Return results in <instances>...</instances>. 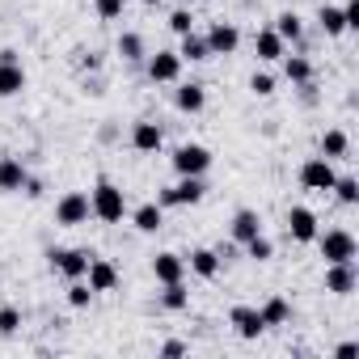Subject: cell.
I'll return each mask as SVG.
<instances>
[{
  "mask_svg": "<svg viewBox=\"0 0 359 359\" xmlns=\"http://www.w3.org/2000/svg\"><path fill=\"white\" fill-rule=\"evenodd\" d=\"M89 212H93L102 224H118V220L127 216V195H123L114 182H106V177H102V182L89 191Z\"/></svg>",
  "mask_w": 359,
  "mask_h": 359,
  "instance_id": "1",
  "label": "cell"
},
{
  "mask_svg": "<svg viewBox=\"0 0 359 359\" xmlns=\"http://www.w3.org/2000/svg\"><path fill=\"white\" fill-rule=\"evenodd\" d=\"M173 169L182 173V177H203L212 169V148L203 144H182V148H173Z\"/></svg>",
  "mask_w": 359,
  "mask_h": 359,
  "instance_id": "2",
  "label": "cell"
},
{
  "mask_svg": "<svg viewBox=\"0 0 359 359\" xmlns=\"http://www.w3.org/2000/svg\"><path fill=\"white\" fill-rule=\"evenodd\" d=\"M89 195L85 191H68L60 203H55V224H64V229H81V224H89Z\"/></svg>",
  "mask_w": 359,
  "mask_h": 359,
  "instance_id": "3",
  "label": "cell"
},
{
  "mask_svg": "<svg viewBox=\"0 0 359 359\" xmlns=\"http://www.w3.org/2000/svg\"><path fill=\"white\" fill-rule=\"evenodd\" d=\"M317 245H321V258H325V266H330V262H355V237H351L346 229L317 233Z\"/></svg>",
  "mask_w": 359,
  "mask_h": 359,
  "instance_id": "4",
  "label": "cell"
},
{
  "mask_svg": "<svg viewBox=\"0 0 359 359\" xmlns=\"http://www.w3.org/2000/svg\"><path fill=\"white\" fill-rule=\"evenodd\" d=\"M203 195H208L203 177H182V182H177V187L161 191V195H156V203H161V208H195V203H199Z\"/></svg>",
  "mask_w": 359,
  "mask_h": 359,
  "instance_id": "5",
  "label": "cell"
},
{
  "mask_svg": "<svg viewBox=\"0 0 359 359\" xmlns=\"http://www.w3.org/2000/svg\"><path fill=\"white\" fill-rule=\"evenodd\" d=\"M334 161L330 156H309L304 165H300V187L304 191H330L334 187Z\"/></svg>",
  "mask_w": 359,
  "mask_h": 359,
  "instance_id": "6",
  "label": "cell"
},
{
  "mask_svg": "<svg viewBox=\"0 0 359 359\" xmlns=\"http://www.w3.org/2000/svg\"><path fill=\"white\" fill-rule=\"evenodd\" d=\"M177 76H182V55H177V51H156V55H148V81H152V85H173Z\"/></svg>",
  "mask_w": 359,
  "mask_h": 359,
  "instance_id": "7",
  "label": "cell"
},
{
  "mask_svg": "<svg viewBox=\"0 0 359 359\" xmlns=\"http://www.w3.org/2000/svg\"><path fill=\"white\" fill-rule=\"evenodd\" d=\"M47 258H51V266H55L64 279H85V271H89V258H93V254H85V250H51Z\"/></svg>",
  "mask_w": 359,
  "mask_h": 359,
  "instance_id": "8",
  "label": "cell"
},
{
  "mask_svg": "<svg viewBox=\"0 0 359 359\" xmlns=\"http://www.w3.org/2000/svg\"><path fill=\"white\" fill-rule=\"evenodd\" d=\"M287 233H292V241L313 245L321 229H317V216H313L309 208H292V212H287Z\"/></svg>",
  "mask_w": 359,
  "mask_h": 359,
  "instance_id": "9",
  "label": "cell"
},
{
  "mask_svg": "<svg viewBox=\"0 0 359 359\" xmlns=\"http://www.w3.org/2000/svg\"><path fill=\"white\" fill-rule=\"evenodd\" d=\"M355 283H359L355 262H330V266H325V292H334V296H351Z\"/></svg>",
  "mask_w": 359,
  "mask_h": 359,
  "instance_id": "10",
  "label": "cell"
},
{
  "mask_svg": "<svg viewBox=\"0 0 359 359\" xmlns=\"http://www.w3.org/2000/svg\"><path fill=\"white\" fill-rule=\"evenodd\" d=\"M208 47H212V55H233V51L241 47V30H237L233 22H216V26L208 30Z\"/></svg>",
  "mask_w": 359,
  "mask_h": 359,
  "instance_id": "11",
  "label": "cell"
},
{
  "mask_svg": "<svg viewBox=\"0 0 359 359\" xmlns=\"http://www.w3.org/2000/svg\"><path fill=\"white\" fill-rule=\"evenodd\" d=\"M165 144V131H161V123H152V118H140L135 127H131V148L135 152H156Z\"/></svg>",
  "mask_w": 359,
  "mask_h": 359,
  "instance_id": "12",
  "label": "cell"
},
{
  "mask_svg": "<svg viewBox=\"0 0 359 359\" xmlns=\"http://www.w3.org/2000/svg\"><path fill=\"white\" fill-rule=\"evenodd\" d=\"M85 283H89L93 292H114V287H118V271H114V262H106V258H89Z\"/></svg>",
  "mask_w": 359,
  "mask_h": 359,
  "instance_id": "13",
  "label": "cell"
},
{
  "mask_svg": "<svg viewBox=\"0 0 359 359\" xmlns=\"http://www.w3.org/2000/svg\"><path fill=\"white\" fill-rule=\"evenodd\" d=\"M152 275H156V283H177V279L187 275V258L165 250V254H156V258H152Z\"/></svg>",
  "mask_w": 359,
  "mask_h": 359,
  "instance_id": "14",
  "label": "cell"
},
{
  "mask_svg": "<svg viewBox=\"0 0 359 359\" xmlns=\"http://www.w3.org/2000/svg\"><path fill=\"white\" fill-rule=\"evenodd\" d=\"M26 165H22V156H0V191L5 195H13V191H22L26 187Z\"/></svg>",
  "mask_w": 359,
  "mask_h": 359,
  "instance_id": "15",
  "label": "cell"
},
{
  "mask_svg": "<svg viewBox=\"0 0 359 359\" xmlns=\"http://www.w3.org/2000/svg\"><path fill=\"white\" fill-rule=\"evenodd\" d=\"M229 321H233V330L241 334V338H258L266 325H262V313L258 309H250V304H237L233 313H229Z\"/></svg>",
  "mask_w": 359,
  "mask_h": 359,
  "instance_id": "16",
  "label": "cell"
},
{
  "mask_svg": "<svg viewBox=\"0 0 359 359\" xmlns=\"http://www.w3.org/2000/svg\"><path fill=\"white\" fill-rule=\"evenodd\" d=\"M173 106L177 110H182V114H199L203 106H208V89L203 85H177V93H173Z\"/></svg>",
  "mask_w": 359,
  "mask_h": 359,
  "instance_id": "17",
  "label": "cell"
},
{
  "mask_svg": "<svg viewBox=\"0 0 359 359\" xmlns=\"http://www.w3.org/2000/svg\"><path fill=\"white\" fill-rule=\"evenodd\" d=\"M254 55H258L262 64H275V60L287 55V43H283L275 30H258V39H254Z\"/></svg>",
  "mask_w": 359,
  "mask_h": 359,
  "instance_id": "18",
  "label": "cell"
},
{
  "mask_svg": "<svg viewBox=\"0 0 359 359\" xmlns=\"http://www.w3.org/2000/svg\"><path fill=\"white\" fill-rule=\"evenodd\" d=\"M317 26H321L325 39H342V34H346V18H342L338 5H321V9H317Z\"/></svg>",
  "mask_w": 359,
  "mask_h": 359,
  "instance_id": "19",
  "label": "cell"
},
{
  "mask_svg": "<svg viewBox=\"0 0 359 359\" xmlns=\"http://www.w3.org/2000/svg\"><path fill=\"white\" fill-rule=\"evenodd\" d=\"M22 89H26L22 64H5V60H0V97H18Z\"/></svg>",
  "mask_w": 359,
  "mask_h": 359,
  "instance_id": "20",
  "label": "cell"
},
{
  "mask_svg": "<svg viewBox=\"0 0 359 359\" xmlns=\"http://www.w3.org/2000/svg\"><path fill=\"white\" fill-rule=\"evenodd\" d=\"M177 55H182V64L191 60V64H203V60H212V47H208V39L203 34H182V47H177Z\"/></svg>",
  "mask_w": 359,
  "mask_h": 359,
  "instance_id": "21",
  "label": "cell"
},
{
  "mask_svg": "<svg viewBox=\"0 0 359 359\" xmlns=\"http://www.w3.org/2000/svg\"><path fill=\"white\" fill-rule=\"evenodd\" d=\"M131 224H135L140 233H156V229L165 224V208H161V203H144V208L131 212Z\"/></svg>",
  "mask_w": 359,
  "mask_h": 359,
  "instance_id": "22",
  "label": "cell"
},
{
  "mask_svg": "<svg viewBox=\"0 0 359 359\" xmlns=\"http://www.w3.org/2000/svg\"><path fill=\"white\" fill-rule=\"evenodd\" d=\"M262 233V220H258V212H250V208H241L237 216H233V241H250V237H258Z\"/></svg>",
  "mask_w": 359,
  "mask_h": 359,
  "instance_id": "23",
  "label": "cell"
},
{
  "mask_svg": "<svg viewBox=\"0 0 359 359\" xmlns=\"http://www.w3.org/2000/svg\"><path fill=\"white\" fill-rule=\"evenodd\" d=\"M187 266H191L199 279H216V275H220V254H216V250H195V254L187 258Z\"/></svg>",
  "mask_w": 359,
  "mask_h": 359,
  "instance_id": "24",
  "label": "cell"
},
{
  "mask_svg": "<svg viewBox=\"0 0 359 359\" xmlns=\"http://www.w3.org/2000/svg\"><path fill=\"white\" fill-rule=\"evenodd\" d=\"M283 76H287L292 85H309V81H313L309 55H283Z\"/></svg>",
  "mask_w": 359,
  "mask_h": 359,
  "instance_id": "25",
  "label": "cell"
},
{
  "mask_svg": "<svg viewBox=\"0 0 359 359\" xmlns=\"http://www.w3.org/2000/svg\"><path fill=\"white\" fill-rule=\"evenodd\" d=\"M271 30H275L283 43H300V34H304V22H300V13H279Z\"/></svg>",
  "mask_w": 359,
  "mask_h": 359,
  "instance_id": "26",
  "label": "cell"
},
{
  "mask_svg": "<svg viewBox=\"0 0 359 359\" xmlns=\"http://www.w3.org/2000/svg\"><path fill=\"white\" fill-rule=\"evenodd\" d=\"M191 304V292L182 287V279L177 283H165V292H161V309H169V313H182Z\"/></svg>",
  "mask_w": 359,
  "mask_h": 359,
  "instance_id": "27",
  "label": "cell"
},
{
  "mask_svg": "<svg viewBox=\"0 0 359 359\" xmlns=\"http://www.w3.org/2000/svg\"><path fill=\"white\" fill-rule=\"evenodd\" d=\"M258 313H262V325H287V317H292V309H287L283 296H271Z\"/></svg>",
  "mask_w": 359,
  "mask_h": 359,
  "instance_id": "28",
  "label": "cell"
},
{
  "mask_svg": "<svg viewBox=\"0 0 359 359\" xmlns=\"http://www.w3.org/2000/svg\"><path fill=\"white\" fill-rule=\"evenodd\" d=\"M346 148H351V140H346V131H325L321 135V156H330V161H338V156H346Z\"/></svg>",
  "mask_w": 359,
  "mask_h": 359,
  "instance_id": "29",
  "label": "cell"
},
{
  "mask_svg": "<svg viewBox=\"0 0 359 359\" xmlns=\"http://www.w3.org/2000/svg\"><path fill=\"white\" fill-rule=\"evenodd\" d=\"M118 55H123L127 64H140V60H144V39H140V34H118Z\"/></svg>",
  "mask_w": 359,
  "mask_h": 359,
  "instance_id": "30",
  "label": "cell"
},
{
  "mask_svg": "<svg viewBox=\"0 0 359 359\" xmlns=\"http://www.w3.org/2000/svg\"><path fill=\"white\" fill-rule=\"evenodd\" d=\"M245 258H254V262H271V258H275L271 237H262V233H258V237H250V241H245Z\"/></svg>",
  "mask_w": 359,
  "mask_h": 359,
  "instance_id": "31",
  "label": "cell"
},
{
  "mask_svg": "<svg viewBox=\"0 0 359 359\" xmlns=\"http://www.w3.org/2000/svg\"><path fill=\"white\" fill-rule=\"evenodd\" d=\"M330 191H334L338 203H346V208L359 203V182H355V177H334V187H330Z\"/></svg>",
  "mask_w": 359,
  "mask_h": 359,
  "instance_id": "32",
  "label": "cell"
},
{
  "mask_svg": "<svg viewBox=\"0 0 359 359\" xmlns=\"http://www.w3.org/2000/svg\"><path fill=\"white\" fill-rule=\"evenodd\" d=\"M123 9H127V0H93V13H97L102 22H118Z\"/></svg>",
  "mask_w": 359,
  "mask_h": 359,
  "instance_id": "33",
  "label": "cell"
},
{
  "mask_svg": "<svg viewBox=\"0 0 359 359\" xmlns=\"http://www.w3.org/2000/svg\"><path fill=\"white\" fill-rule=\"evenodd\" d=\"M93 296H97V292H93L85 279H72V287H68V304H72V309H85Z\"/></svg>",
  "mask_w": 359,
  "mask_h": 359,
  "instance_id": "34",
  "label": "cell"
},
{
  "mask_svg": "<svg viewBox=\"0 0 359 359\" xmlns=\"http://www.w3.org/2000/svg\"><path fill=\"white\" fill-rule=\"evenodd\" d=\"M250 93H254V97H271V93H275V76H271V72H254V76H250Z\"/></svg>",
  "mask_w": 359,
  "mask_h": 359,
  "instance_id": "35",
  "label": "cell"
},
{
  "mask_svg": "<svg viewBox=\"0 0 359 359\" xmlns=\"http://www.w3.org/2000/svg\"><path fill=\"white\" fill-rule=\"evenodd\" d=\"M169 30H173L177 39H182V34H191V30H195V18H191L187 9H177V13L169 18Z\"/></svg>",
  "mask_w": 359,
  "mask_h": 359,
  "instance_id": "36",
  "label": "cell"
},
{
  "mask_svg": "<svg viewBox=\"0 0 359 359\" xmlns=\"http://www.w3.org/2000/svg\"><path fill=\"white\" fill-rule=\"evenodd\" d=\"M18 325H22V313L13 304H5V309H0V334H13Z\"/></svg>",
  "mask_w": 359,
  "mask_h": 359,
  "instance_id": "37",
  "label": "cell"
},
{
  "mask_svg": "<svg viewBox=\"0 0 359 359\" xmlns=\"http://www.w3.org/2000/svg\"><path fill=\"white\" fill-rule=\"evenodd\" d=\"M342 18H346V30H359V0H346V5H342Z\"/></svg>",
  "mask_w": 359,
  "mask_h": 359,
  "instance_id": "38",
  "label": "cell"
},
{
  "mask_svg": "<svg viewBox=\"0 0 359 359\" xmlns=\"http://www.w3.org/2000/svg\"><path fill=\"white\" fill-rule=\"evenodd\" d=\"M22 191H26L30 199H39V195H43V182H39V177H26V187H22Z\"/></svg>",
  "mask_w": 359,
  "mask_h": 359,
  "instance_id": "39",
  "label": "cell"
},
{
  "mask_svg": "<svg viewBox=\"0 0 359 359\" xmlns=\"http://www.w3.org/2000/svg\"><path fill=\"white\" fill-rule=\"evenodd\" d=\"M161 355H187V342H177V338H173V342L161 346Z\"/></svg>",
  "mask_w": 359,
  "mask_h": 359,
  "instance_id": "40",
  "label": "cell"
},
{
  "mask_svg": "<svg viewBox=\"0 0 359 359\" xmlns=\"http://www.w3.org/2000/svg\"><path fill=\"white\" fill-rule=\"evenodd\" d=\"M334 355H338V359H351V355H355V342H338Z\"/></svg>",
  "mask_w": 359,
  "mask_h": 359,
  "instance_id": "41",
  "label": "cell"
},
{
  "mask_svg": "<svg viewBox=\"0 0 359 359\" xmlns=\"http://www.w3.org/2000/svg\"><path fill=\"white\" fill-rule=\"evenodd\" d=\"M144 5H161V0H144Z\"/></svg>",
  "mask_w": 359,
  "mask_h": 359,
  "instance_id": "42",
  "label": "cell"
}]
</instances>
